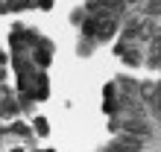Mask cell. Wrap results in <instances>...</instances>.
<instances>
[{
    "label": "cell",
    "mask_w": 161,
    "mask_h": 152,
    "mask_svg": "<svg viewBox=\"0 0 161 152\" xmlns=\"http://www.w3.org/2000/svg\"><path fill=\"white\" fill-rule=\"evenodd\" d=\"M111 149H117V152H141V149H144V138L123 135V138H117L114 144H111Z\"/></svg>",
    "instance_id": "6da1fadb"
},
{
    "label": "cell",
    "mask_w": 161,
    "mask_h": 152,
    "mask_svg": "<svg viewBox=\"0 0 161 152\" xmlns=\"http://www.w3.org/2000/svg\"><path fill=\"white\" fill-rule=\"evenodd\" d=\"M6 6L18 12V9H26V6H32V0H6Z\"/></svg>",
    "instance_id": "5b68a950"
},
{
    "label": "cell",
    "mask_w": 161,
    "mask_h": 152,
    "mask_svg": "<svg viewBox=\"0 0 161 152\" xmlns=\"http://www.w3.org/2000/svg\"><path fill=\"white\" fill-rule=\"evenodd\" d=\"M120 129L126 132V135H135V138H149V135H153L149 123L138 120V117H132V120H126V123H120Z\"/></svg>",
    "instance_id": "7a4b0ae2"
},
{
    "label": "cell",
    "mask_w": 161,
    "mask_h": 152,
    "mask_svg": "<svg viewBox=\"0 0 161 152\" xmlns=\"http://www.w3.org/2000/svg\"><path fill=\"white\" fill-rule=\"evenodd\" d=\"M117 53H120V59L126 62V64H141V56H138L135 47H120Z\"/></svg>",
    "instance_id": "3957f363"
},
{
    "label": "cell",
    "mask_w": 161,
    "mask_h": 152,
    "mask_svg": "<svg viewBox=\"0 0 161 152\" xmlns=\"http://www.w3.org/2000/svg\"><path fill=\"white\" fill-rule=\"evenodd\" d=\"M141 9H144V15H161V0H144Z\"/></svg>",
    "instance_id": "277c9868"
},
{
    "label": "cell",
    "mask_w": 161,
    "mask_h": 152,
    "mask_svg": "<svg viewBox=\"0 0 161 152\" xmlns=\"http://www.w3.org/2000/svg\"><path fill=\"white\" fill-rule=\"evenodd\" d=\"M12 152H24V149H12Z\"/></svg>",
    "instance_id": "52a82bcc"
},
{
    "label": "cell",
    "mask_w": 161,
    "mask_h": 152,
    "mask_svg": "<svg viewBox=\"0 0 161 152\" xmlns=\"http://www.w3.org/2000/svg\"><path fill=\"white\" fill-rule=\"evenodd\" d=\"M35 126H38L41 135H47V120H41V117H38V120H35Z\"/></svg>",
    "instance_id": "8992f818"
}]
</instances>
